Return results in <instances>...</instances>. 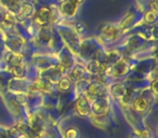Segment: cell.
Here are the masks:
<instances>
[{
	"mask_svg": "<svg viewBox=\"0 0 158 138\" xmlns=\"http://www.w3.org/2000/svg\"><path fill=\"white\" fill-rule=\"evenodd\" d=\"M52 20V11L49 8H41L36 14V23L40 26H46Z\"/></svg>",
	"mask_w": 158,
	"mask_h": 138,
	"instance_id": "1",
	"label": "cell"
},
{
	"mask_svg": "<svg viewBox=\"0 0 158 138\" xmlns=\"http://www.w3.org/2000/svg\"><path fill=\"white\" fill-rule=\"evenodd\" d=\"M151 7L153 9V12H157V0H152Z\"/></svg>",
	"mask_w": 158,
	"mask_h": 138,
	"instance_id": "24",
	"label": "cell"
},
{
	"mask_svg": "<svg viewBox=\"0 0 158 138\" xmlns=\"http://www.w3.org/2000/svg\"><path fill=\"white\" fill-rule=\"evenodd\" d=\"M119 35V30L118 28L114 26H108L104 29V36H105L106 39L108 40H115Z\"/></svg>",
	"mask_w": 158,
	"mask_h": 138,
	"instance_id": "10",
	"label": "cell"
},
{
	"mask_svg": "<svg viewBox=\"0 0 158 138\" xmlns=\"http://www.w3.org/2000/svg\"><path fill=\"white\" fill-rule=\"evenodd\" d=\"M144 20L147 24H152V23L156 21V13L153 11L146 12V14H145V16H144Z\"/></svg>",
	"mask_w": 158,
	"mask_h": 138,
	"instance_id": "17",
	"label": "cell"
},
{
	"mask_svg": "<svg viewBox=\"0 0 158 138\" xmlns=\"http://www.w3.org/2000/svg\"><path fill=\"white\" fill-rule=\"evenodd\" d=\"M34 89H36V90L46 91L47 89H49V84L47 83V82H44V80L38 79V80H36L35 83H34Z\"/></svg>",
	"mask_w": 158,
	"mask_h": 138,
	"instance_id": "14",
	"label": "cell"
},
{
	"mask_svg": "<svg viewBox=\"0 0 158 138\" xmlns=\"http://www.w3.org/2000/svg\"><path fill=\"white\" fill-rule=\"evenodd\" d=\"M101 93H102V86L99 83L90 84L88 86V89H87V97H90V98L101 96Z\"/></svg>",
	"mask_w": 158,
	"mask_h": 138,
	"instance_id": "6",
	"label": "cell"
},
{
	"mask_svg": "<svg viewBox=\"0 0 158 138\" xmlns=\"http://www.w3.org/2000/svg\"><path fill=\"white\" fill-rule=\"evenodd\" d=\"M77 135H78V133H77V131L75 128H69L66 131L65 133V138H77Z\"/></svg>",
	"mask_w": 158,
	"mask_h": 138,
	"instance_id": "21",
	"label": "cell"
},
{
	"mask_svg": "<svg viewBox=\"0 0 158 138\" xmlns=\"http://www.w3.org/2000/svg\"><path fill=\"white\" fill-rule=\"evenodd\" d=\"M12 73H13L15 77L18 78H22L24 76L25 71H24V68L22 67L21 65L18 66H13V69H12Z\"/></svg>",
	"mask_w": 158,
	"mask_h": 138,
	"instance_id": "16",
	"label": "cell"
},
{
	"mask_svg": "<svg viewBox=\"0 0 158 138\" xmlns=\"http://www.w3.org/2000/svg\"><path fill=\"white\" fill-rule=\"evenodd\" d=\"M40 39H41L44 42L48 41V40L50 39V34H49V31H47L46 29L40 31Z\"/></svg>",
	"mask_w": 158,
	"mask_h": 138,
	"instance_id": "22",
	"label": "cell"
},
{
	"mask_svg": "<svg viewBox=\"0 0 158 138\" xmlns=\"http://www.w3.org/2000/svg\"><path fill=\"white\" fill-rule=\"evenodd\" d=\"M7 61L9 64H11L12 66H18L21 65V61H22V56L19 53L10 52L7 55Z\"/></svg>",
	"mask_w": 158,
	"mask_h": 138,
	"instance_id": "11",
	"label": "cell"
},
{
	"mask_svg": "<svg viewBox=\"0 0 158 138\" xmlns=\"http://www.w3.org/2000/svg\"><path fill=\"white\" fill-rule=\"evenodd\" d=\"M148 107V103L144 97H139L133 101V109L138 112H144Z\"/></svg>",
	"mask_w": 158,
	"mask_h": 138,
	"instance_id": "8",
	"label": "cell"
},
{
	"mask_svg": "<svg viewBox=\"0 0 158 138\" xmlns=\"http://www.w3.org/2000/svg\"><path fill=\"white\" fill-rule=\"evenodd\" d=\"M152 91H153L154 95H157V80H154L152 83Z\"/></svg>",
	"mask_w": 158,
	"mask_h": 138,
	"instance_id": "23",
	"label": "cell"
},
{
	"mask_svg": "<svg viewBox=\"0 0 158 138\" xmlns=\"http://www.w3.org/2000/svg\"><path fill=\"white\" fill-rule=\"evenodd\" d=\"M3 24L7 27H11L12 25L14 24V18L11 15V14H7L3 18Z\"/></svg>",
	"mask_w": 158,
	"mask_h": 138,
	"instance_id": "18",
	"label": "cell"
},
{
	"mask_svg": "<svg viewBox=\"0 0 158 138\" xmlns=\"http://www.w3.org/2000/svg\"><path fill=\"white\" fill-rule=\"evenodd\" d=\"M140 137L141 138H148L149 137V134L147 133L146 131H141L140 132Z\"/></svg>",
	"mask_w": 158,
	"mask_h": 138,
	"instance_id": "25",
	"label": "cell"
},
{
	"mask_svg": "<svg viewBox=\"0 0 158 138\" xmlns=\"http://www.w3.org/2000/svg\"><path fill=\"white\" fill-rule=\"evenodd\" d=\"M133 21V15L132 14H130V15H128L127 18H125V20L121 22V24H120V27L121 28H125V27H128L130 24H131V22Z\"/></svg>",
	"mask_w": 158,
	"mask_h": 138,
	"instance_id": "20",
	"label": "cell"
},
{
	"mask_svg": "<svg viewBox=\"0 0 158 138\" xmlns=\"http://www.w3.org/2000/svg\"><path fill=\"white\" fill-rule=\"evenodd\" d=\"M85 75V69L81 67V66H77L73 69L72 73H70V77L73 78L74 80H80L82 79Z\"/></svg>",
	"mask_w": 158,
	"mask_h": 138,
	"instance_id": "12",
	"label": "cell"
},
{
	"mask_svg": "<svg viewBox=\"0 0 158 138\" xmlns=\"http://www.w3.org/2000/svg\"><path fill=\"white\" fill-rule=\"evenodd\" d=\"M125 89L120 85H116L113 89V94L116 95V96H123L125 95Z\"/></svg>",
	"mask_w": 158,
	"mask_h": 138,
	"instance_id": "19",
	"label": "cell"
},
{
	"mask_svg": "<svg viewBox=\"0 0 158 138\" xmlns=\"http://www.w3.org/2000/svg\"><path fill=\"white\" fill-rule=\"evenodd\" d=\"M1 6L6 8V9L10 10V11L16 12L21 7L20 0H0Z\"/></svg>",
	"mask_w": 158,
	"mask_h": 138,
	"instance_id": "7",
	"label": "cell"
},
{
	"mask_svg": "<svg viewBox=\"0 0 158 138\" xmlns=\"http://www.w3.org/2000/svg\"><path fill=\"white\" fill-rule=\"evenodd\" d=\"M18 11V18L23 20V18H26L31 15V12H33V7L29 3H23V6L20 7Z\"/></svg>",
	"mask_w": 158,
	"mask_h": 138,
	"instance_id": "9",
	"label": "cell"
},
{
	"mask_svg": "<svg viewBox=\"0 0 158 138\" xmlns=\"http://www.w3.org/2000/svg\"><path fill=\"white\" fill-rule=\"evenodd\" d=\"M87 70L91 73H98L101 71V64L98 61H92L87 66Z\"/></svg>",
	"mask_w": 158,
	"mask_h": 138,
	"instance_id": "13",
	"label": "cell"
},
{
	"mask_svg": "<svg viewBox=\"0 0 158 138\" xmlns=\"http://www.w3.org/2000/svg\"><path fill=\"white\" fill-rule=\"evenodd\" d=\"M75 108H76V111L78 112L80 116H88L91 111V107L89 105V101L87 96H80L76 101V105H75Z\"/></svg>",
	"mask_w": 158,
	"mask_h": 138,
	"instance_id": "2",
	"label": "cell"
},
{
	"mask_svg": "<svg viewBox=\"0 0 158 138\" xmlns=\"http://www.w3.org/2000/svg\"><path fill=\"white\" fill-rule=\"evenodd\" d=\"M127 71H128V65L123 59H120V61H118L117 63H115L112 68V73L115 77L123 76Z\"/></svg>",
	"mask_w": 158,
	"mask_h": 138,
	"instance_id": "4",
	"label": "cell"
},
{
	"mask_svg": "<svg viewBox=\"0 0 158 138\" xmlns=\"http://www.w3.org/2000/svg\"><path fill=\"white\" fill-rule=\"evenodd\" d=\"M108 109V106H107V101L103 98H100L98 101H95L92 105V110L95 114L98 116H102L104 114Z\"/></svg>",
	"mask_w": 158,
	"mask_h": 138,
	"instance_id": "5",
	"label": "cell"
},
{
	"mask_svg": "<svg viewBox=\"0 0 158 138\" xmlns=\"http://www.w3.org/2000/svg\"><path fill=\"white\" fill-rule=\"evenodd\" d=\"M81 0H66L61 5V11L67 16H73L77 11L78 5Z\"/></svg>",
	"mask_w": 158,
	"mask_h": 138,
	"instance_id": "3",
	"label": "cell"
},
{
	"mask_svg": "<svg viewBox=\"0 0 158 138\" xmlns=\"http://www.w3.org/2000/svg\"><path fill=\"white\" fill-rule=\"evenodd\" d=\"M59 88L61 91H67L70 88V81L67 78H62L59 82Z\"/></svg>",
	"mask_w": 158,
	"mask_h": 138,
	"instance_id": "15",
	"label": "cell"
}]
</instances>
